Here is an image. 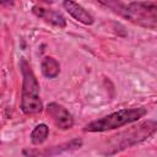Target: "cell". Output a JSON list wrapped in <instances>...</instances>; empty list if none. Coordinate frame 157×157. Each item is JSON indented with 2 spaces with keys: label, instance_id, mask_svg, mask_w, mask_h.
<instances>
[{
  "label": "cell",
  "instance_id": "6da1fadb",
  "mask_svg": "<svg viewBox=\"0 0 157 157\" xmlns=\"http://www.w3.org/2000/svg\"><path fill=\"white\" fill-rule=\"evenodd\" d=\"M102 5L112 9L115 13L123 16L130 22L145 28L156 29L157 27V2L156 1H137V2H120V1H101Z\"/></svg>",
  "mask_w": 157,
  "mask_h": 157
},
{
  "label": "cell",
  "instance_id": "7a4b0ae2",
  "mask_svg": "<svg viewBox=\"0 0 157 157\" xmlns=\"http://www.w3.org/2000/svg\"><path fill=\"white\" fill-rule=\"evenodd\" d=\"M157 123L155 120H147L140 123L137 126H134L129 130L120 132L119 135L113 136L107 144L103 146L102 153L104 155H113L125 148H129L134 145L141 144L150 139L156 132Z\"/></svg>",
  "mask_w": 157,
  "mask_h": 157
},
{
  "label": "cell",
  "instance_id": "3957f363",
  "mask_svg": "<svg viewBox=\"0 0 157 157\" xmlns=\"http://www.w3.org/2000/svg\"><path fill=\"white\" fill-rule=\"evenodd\" d=\"M147 114V109L144 107L137 108H124L113 112L105 117L93 120L85 125L83 131L86 132H103L108 130H114L124 125L135 123Z\"/></svg>",
  "mask_w": 157,
  "mask_h": 157
},
{
  "label": "cell",
  "instance_id": "277c9868",
  "mask_svg": "<svg viewBox=\"0 0 157 157\" xmlns=\"http://www.w3.org/2000/svg\"><path fill=\"white\" fill-rule=\"evenodd\" d=\"M22 74L21 110L25 114H37L43 110V102L39 97V83L26 59L20 61Z\"/></svg>",
  "mask_w": 157,
  "mask_h": 157
},
{
  "label": "cell",
  "instance_id": "5b68a950",
  "mask_svg": "<svg viewBox=\"0 0 157 157\" xmlns=\"http://www.w3.org/2000/svg\"><path fill=\"white\" fill-rule=\"evenodd\" d=\"M47 113L52 118L56 128L61 130H67L74 126V117L64 105L52 102L47 105Z\"/></svg>",
  "mask_w": 157,
  "mask_h": 157
},
{
  "label": "cell",
  "instance_id": "8992f818",
  "mask_svg": "<svg viewBox=\"0 0 157 157\" xmlns=\"http://www.w3.org/2000/svg\"><path fill=\"white\" fill-rule=\"evenodd\" d=\"M32 12L38 18H42L47 23H50L55 27H59V28H65L66 27V20L59 11L47 9V7L40 6V5H34L32 7Z\"/></svg>",
  "mask_w": 157,
  "mask_h": 157
},
{
  "label": "cell",
  "instance_id": "52a82bcc",
  "mask_svg": "<svg viewBox=\"0 0 157 157\" xmlns=\"http://www.w3.org/2000/svg\"><path fill=\"white\" fill-rule=\"evenodd\" d=\"M63 6L66 10V12H69V15L72 16L76 21L81 22L86 26H91L94 23V17L80 4L75 2V1H64Z\"/></svg>",
  "mask_w": 157,
  "mask_h": 157
},
{
  "label": "cell",
  "instance_id": "ba28073f",
  "mask_svg": "<svg viewBox=\"0 0 157 157\" xmlns=\"http://www.w3.org/2000/svg\"><path fill=\"white\" fill-rule=\"evenodd\" d=\"M82 146V140L81 139H74L69 142H65V144H61L59 146H53L43 152H39V156L43 155L45 157H52V156H55V155H59L61 152H66V151H74V150H77Z\"/></svg>",
  "mask_w": 157,
  "mask_h": 157
},
{
  "label": "cell",
  "instance_id": "9c48e42d",
  "mask_svg": "<svg viewBox=\"0 0 157 157\" xmlns=\"http://www.w3.org/2000/svg\"><path fill=\"white\" fill-rule=\"evenodd\" d=\"M42 75L47 78H55L60 72V64L53 56H45L40 64Z\"/></svg>",
  "mask_w": 157,
  "mask_h": 157
},
{
  "label": "cell",
  "instance_id": "30bf717a",
  "mask_svg": "<svg viewBox=\"0 0 157 157\" xmlns=\"http://www.w3.org/2000/svg\"><path fill=\"white\" fill-rule=\"evenodd\" d=\"M48 135H49L48 125L44 124V123H40V124H38L33 128V130L31 132V142L34 146H39L47 140Z\"/></svg>",
  "mask_w": 157,
  "mask_h": 157
}]
</instances>
